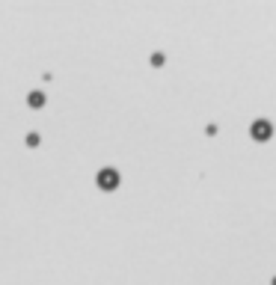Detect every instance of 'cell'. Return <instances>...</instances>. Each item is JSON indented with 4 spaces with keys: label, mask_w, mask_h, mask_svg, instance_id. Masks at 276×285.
Returning <instances> with one entry per match:
<instances>
[{
    "label": "cell",
    "mask_w": 276,
    "mask_h": 285,
    "mask_svg": "<svg viewBox=\"0 0 276 285\" xmlns=\"http://www.w3.org/2000/svg\"><path fill=\"white\" fill-rule=\"evenodd\" d=\"M274 285H276V280H274Z\"/></svg>",
    "instance_id": "obj_4"
},
{
    "label": "cell",
    "mask_w": 276,
    "mask_h": 285,
    "mask_svg": "<svg viewBox=\"0 0 276 285\" xmlns=\"http://www.w3.org/2000/svg\"><path fill=\"white\" fill-rule=\"evenodd\" d=\"M116 181H119V175H116L113 170H104V172L98 175V184H101V187H107V190H110V187H116Z\"/></svg>",
    "instance_id": "obj_2"
},
{
    "label": "cell",
    "mask_w": 276,
    "mask_h": 285,
    "mask_svg": "<svg viewBox=\"0 0 276 285\" xmlns=\"http://www.w3.org/2000/svg\"><path fill=\"white\" fill-rule=\"evenodd\" d=\"M30 104H33V107H39V104H42V95H39V92H36V95H30Z\"/></svg>",
    "instance_id": "obj_3"
},
{
    "label": "cell",
    "mask_w": 276,
    "mask_h": 285,
    "mask_svg": "<svg viewBox=\"0 0 276 285\" xmlns=\"http://www.w3.org/2000/svg\"><path fill=\"white\" fill-rule=\"evenodd\" d=\"M271 134H274V125H271L268 119H256V122H253V140L268 143V140H271Z\"/></svg>",
    "instance_id": "obj_1"
}]
</instances>
